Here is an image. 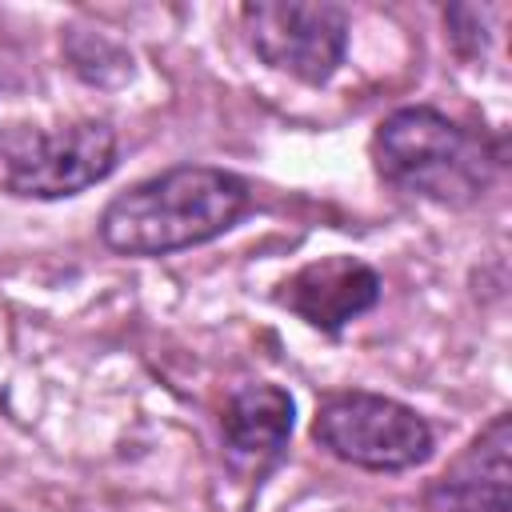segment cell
<instances>
[{"label": "cell", "instance_id": "obj_1", "mask_svg": "<svg viewBox=\"0 0 512 512\" xmlns=\"http://www.w3.org/2000/svg\"><path fill=\"white\" fill-rule=\"evenodd\" d=\"M248 180L212 164L164 168L100 212V240L120 256H172L224 236L248 212Z\"/></svg>", "mask_w": 512, "mask_h": 512}, {"label": "cell", "instance_id": "obj_2", "mask_svg": "<svg viewBox=\"0 0 512 512\" xmlns=\"http://www.w3.org/2000/svg\"><path fill=\"white\" fill-rule=\"evenodd\" d=\"M372 164L380 180L408 196L444 208H468L488 192L500 156L480 132H468L440 108L412 104L376 124Z\"/></svg>", "mask_w": 512, "mask_h": 512}, {"label": "cell", "instance_id": "obj_3", "mask_svg": "<svg viewBox=\"0 0 512 512\" xmlns=\"http://www.w3.org/2000/svg\"><path fill=\"white\" fill-rule=\"evenodd\" d=\"M116 168V128L72 120L60 128L16 124L0 132V188L20 200H64Z\"/></svg>", "mask_w": 512, "mask_h": 512}, {"label": "cell", "instance_id": "obj_4", "mask_svg": "<svg viewBox=\"0 0 512 512\" xmlns=\"http://www.w3.org/2000/svg\"><path fill=\"white\" fill-rule=\"evenodd\" d=\"M312 436L328 456L364 472H408L436 448L432 424L416 408L360 388L324 396Z\"/></svg>", "mask_w": 512, "mask_h": 512}, {"label": "cell", "instance_id": "obj_5", "mask_svg": "<svg viewBox=\"0 0 512 512\" xmlns=\"http://www.w3.org/2000/svg\"><path fill=\"white\" fill-rule=\"evenodd\" d=\"M240 24L268 68L304 84L332 80L348 52V12L332 0H256Z\"/></svg>", "mask_w": 512, "mask_h": 512}, {"label": "cell", "instance_id": "obj_6", "mask_svg": "<svg viewBox=\"0 0 512 512\" xmlns=\"http://www.w3.org/2000/svg\"><path fill=\"white\" fill-rule=\"evenodd\" d=\"M380 300V276L356 256H320L280 284V304L308 328L340 332Z\"/></svg>", "mask_w": 512, "mask_h": 512}, {"label": "cell", "instance_id": "obj_7", "mask_svg": "<svg viewBox=\"0 0 512 512\" xmlns=\"http://www.w3.org/2000/svg\"><path fill=\"white\" fill-rule=\"evenodd\" d=\"M512 416L496 412L488 428L428 484V504L436 512H508L512 484Z\"/></svg>", "mask_w": 512, "mask_h": 512}, {"label": "cell", "instance_id": "obj_8", "mask_svg": "<svg viewBox=\"0 0 512 512\" xmlns=\"http://www.w3.org/2000/svg\"><path fill=\"white\" fill-rule=\"evenodd\" d=\"M296 404L280 384H244L224 404V440L240 456H280L292 436Z\"/></svg>", "mask_w": 512, "mask_h": 512}, {"label": "cell", "instance_id": "obj_9", "mask_svg": "<svg viewBox=\"0 0 512 512\" xmlns=\"http://www.w3.org/2000/svg\"><path fill=\"white\" fill-rule=\"evenodd\" d=\"M488 8H476V4H456L444 12V24H448V40L456 44V52L464 56H480L488 48Z\"/></svg>", "mask_w": 512, "mask_h": 512}]
</instances>
